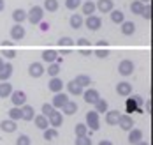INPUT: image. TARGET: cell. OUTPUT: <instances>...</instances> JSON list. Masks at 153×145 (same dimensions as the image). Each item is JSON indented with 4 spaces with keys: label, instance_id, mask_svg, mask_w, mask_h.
<instances>
[{
    "label": "cell",
    "instance_id": "35",
    "mask_svg": "<svg viewBox=\"0 0 153 145\" xmlns=\"http://www.w3.org/2000/svg\"><path fill=\"white\" fill-rule=\"evenodd\" d=\"M48 74L53 78V76H58L60 74V71H62V67H60V64L58 62H51V64H48Z\"/></svg>",
    "mask_w": 153,
    "mask_h": 145
},
{
    "label": "cell",
    "instance_id": "1",
    "mask_svg": "<svg viewBox=\"0 0 153 145\" xmlns=\"http://www.w3.org/2000/svg\"><path fill=\"white\" fill-rule=\"evenodd\" d=\"M27 20L30 21L32 25H39L44 20V9L41 5H33L30 11L27 13Z\"/></svg>",
    "mask_w": 153,
    "mask_h": 145
},
{
    "label": "cell",
    "instance_id": "46",
    "mask_svg": "<svg viewBox=\"0 0 153 145\" xmlns=\"http://www.w3.org/2000/svg\"><path fill=\"white\" fill-rule=\"evenodd\" d=\"M74 46H77V48H90V41L86 37H79L77 41H74Z\"/></svg>",
    "mask_w": 153,
    "mask_h": 145
},
{
    "label": "cell",
    "instance_id": "20",
    "mask_svg": "<svg viewBox=\"0 0 153 145\" xmlns=\"http://www.w3.org/2000/svg\"><path fill=\"white\" fill-rule=\"evenodd\" d=\"M143 140V131L137 128H132L130 131H128V143L130 145H136L137 142H141Z\"/></svg>",
    "mask_w": 153,
    "mask_h": 145
},
{
    "label": "cell",
    "instance_id": "40",
    "mask_svg": "<svg viewBox=\"0 0 153 145\" xmlns=\"http://www.w3.org/2000/svg\"><path fill=\"white\" fill-rule=\"evenodd\" d=\"M95 55H97L99 59H107V57H109V46H97Z\"/></svg>",
    "mask_w": 153,
    "mask_h": 145
},
{
    "label": "cell",
    "instance_id": "39",
    "mask_svg": "<svg viewBox=\"0 0 153 145\" xmlns=\"http://www.w3.org/2000/svg\"><path fill=\"white\" fill-rule=\"evenodd\" d=\"M81 4H83V0H65V7H67L69 11H76V9H79Z\"/></svg>",
    "mask_w": 153,
    "mask_h": 145
},
{
    "label": "cell",
    "instance_id": "22",
    "mask_svg": "<svg viewBox=\"0 0 153 145\" xmlns=\"http://www.w3.org/2000/svg\"><path fill=\"white\" fill-rule=\"evenodd\" d=\"M56 59H58V51L56 50H44L42 51V62L51 64V62H56Z\"/></svg>",
    "mask_w": 153,
    "mask_h": 145
},
{
    "label": "cell",
    "instance_id": "6",
    "mask_svg": "<svg viewBox=\"0 0 153 145\" xmlns=\"http://www.w3.org/2000/svg\"><path fill=\"white\" fill-rule=\"evenodd\" d=\"M44 73H46V67H44L42 62H32L28 65V74H30L32 78H41Z\"/></svg>",
    "mask_w": 153,
    "mask_h": 145
},
{
    "label": "cell",
    "instance_id": "29",
    "mask_svg": "<svg viewBox=\"0 0 153 145\" xmlns=\"http://www.w3.org/2000/svg\"><path fill=\"white\" fill-rule=\"evenodd\" d=\"M109 14H111V21H113V23H116V25H120V23L125 21V14H123L120 9H113Z\"/></svg>",
    "mask_w": 153,
    "mask_h": 145
},
{
    "label": "cell",
    "instance_id": "33",
    "mask_svg": "<svg viewBox=\"0 0 153 145\" xmlns=\"http://www.w3.org/2000/svg\"><path fill=\"white\" fill-rule=\"evenodd\" d=\"M42 9L48 11V13H56L58 11V0H44Z\"/></svg>",
    "mask_w": 153,
    "mask_h": 145
},
{
    "label": "cell",
    "instance_id": "43",
    "mask_svg": "<svg viewBox=\"0 0 153 145\" xmlns=\"http://www.w3.org/2000/svg\"><path fill=\"white\" fill-rule=\"evenodd\" d=\"M0 55H2V57H5V59H14V57H16V50L5 46V48L2 50V53H0Z\"/></svg>",
    "mask_w": 153,
    "mask_h": 145
},
{
    "label": "cell",
    "instance_id": "45",
    "mask_svg": "<svg viewBox=\"0 0 153 145\" xmlns=\"http://www.w3.org/2000/svg\"><path fill=\"white\" fill-rule=\"evenodd\" d=\"M16 145H32V140L28 134H19L18 140H16Z\"/></svg>",
    "mask_w": 153,
    "mask_h": 145
},
{
    "label": "cell",
    "instance_id": "51",
    "mask_svg": "<svg viewBox=\"0 0 153 145\" xmlns=\"http://www.w3.org/2000/svg\"><path fill=\"white\" fill-rule=\"evenodd\" d=\"M146 113H152V103L146 101Z\"/></svg>",
    "mask_w": 153,
    "mask_h": 145
},
{
    "label": "cell",
    "instance_id": "4",
    "mask_svg": "<svg viewBox=\"0 0 153 145\" xmlns=\"http://www.w3.org/2000/svg\"><path fill=\"white\" fill-rule=\"evenodd\" d=\"M86 128L90 131H99L100 129V120H99V113L92 110L86 113Z\"/></svg>",
    "mask_w": 153,
    "mask_h": 145
},
{
    "label": "cell",
    "instance_id": "13",
    "mask_svg": "<svg viewBox=\"0 0 153 145\" xmlns=\"http://www.w3.org/2000/svg\"><path fill=\"white\" fill-rule=\"evenodd\" d=\"M95 9L100 11L102 14H107V13H111V11L114 9V2H113V0H99V2L95 4Z\"/></svg>",
    "mask_w": 153,
    "mask_h": 145
},
{
    "label": "cell",
    "instance_id": "8",
    "mask_svg": "<svg viewBox=\"0 0 153 145\" xmlns=\"http://www.w3.org/2000/svg\"><path fill=\"white\" fill-rule=\"evenodd\" d=\"M48 122H49V128H60L62 124H63V113L60 110H55L48 117Z\"/></svg>",
    "mask_w": 153,
    "mask_h": 145
},
{
    "label": "cell",
    "instance_id": "24",
    "mask_svg": "<svg viewBox=\"0 0 153 145\" xmlns=\"http://www.w3.org/2000/svg\"><path fill=\"white\" fill-rule=\"evenodd\" d=\"M16 128H18L16 120H11V119H7V120H2V122H0V129H2L4 133H14Z\"/></svg>",
    "mask_w": 153,
    "mask_h": 145
},
{
    "label": "cell",
    "instance_id": "7",
    "mask_svg": "<svg viewBox=\"0 0 153 145\" xmlns=\"http://www.w3.org/2000/svg\"><path fill=\"white\" fill-rule=\"evenodd\" d=\"M116 126L120 129H123V131H130V129L134 128V119H132L130 115H127V113H122Z\"/></svg>",
    "mask_w": 153,
    "mask_h": 145
},
{
    "label": "cell",
    "instance_id": "5",
    "mask_svg": "<svg viewBox=\"0 0 153 145\" xmlns=\"http://www.w3.org/2000/svg\"><path fill=\"white\" fill-rule=\"evenodd\" d=\"M134 69H136V65H134L132 60H128V59H123L122 62L118 64V73L122 76H130L134 73Z\"/></svg>",
    "mask_w": 153,
    "mask_h": 145
},
{
    "label": "cell",
    "instance_id": "27",
    "mask_svg": "<svg viewBox=\"0 0 153 145\" xmlns=\"http://www.w3.org/2000/svg\"><path fill=\"white\" fill-rule=\"evenodd\" d=\"M33 124H35L39 129H42V131H44L46 128H49L48 117H46V115H42V113H39V115H35V117H33Z\"/></svg>",
    "mask_w": 153,
    "mask_h": 145
},
{
    "label": "cell",
    "instance_id": "55",
    "mask_svg": "<svg viewBox=\"0 0 153 145\" xmlns=\"http://www.w3.org/2000/svg\"><path fill=\"white\" fill-rule=\"evenodd\" d=\"M4 64H5V60H4V59H2V55H0V69L4 67Z\"/></svg>",
    "mask_w": 153,
    "mask_h": 145
},
{
    "label": "cell",
    "instance_id": "38",
    "mask_svg": "<svg viewBox=\"0 0 153 145\" xmlns=\"http://www.w3.org/2000/svg\"><path fill=\"white\" fill-rule=\"evenodd\" d=\"M143 9H144V4H143L141 0H134V2L130 4V11H132V14H139V16H141Z\"/></svg>",
    "mask_w": 153,
    "mask_h": 145
},
{
    "label": "cell",
    "instance_id": "57",
    "mask_svg": "<svg viewBox=\"0 0 153 145\" xmlns=\"http://www.w3.org/2000/svg\"><path fill=\"white\" fill-rule=\"evenodd\" d=\"M141 2H143V4H150L152 0H141Z\"/></svg>",
    "mask_w": 153,
    "mask_h": 145
},
{
    "label": "cell",
    "instance_id": "14",
    "mask_svg": "<svg viewBox=\"0 0 153 145\" xmlns=\"http://www.w3.org/2000/svg\"><path fill=\"white\" fill-rule=\"evenodd\" d=\"M116 94L122 97H128L132 94V83H128V81H120L118 85H116Z\"/></svg>",
    "mask_w": 153,
    "mask_h": 145
},
{
    "label": "cell",
    "instance_id": "3",
    "mask_svg": "<svg viewBox=\"0 0 153 145\" xmlns=\"http://www.w3.org/2000/svg\"><path fill=\"white\" fill-rule=\"evenodd\" d=\"M141 104H143V97H141V96H132L130 99H127V103H125L127 113L143 112V110H141Z\"/></svg>",
    "mask_w": 153,
    "mask_h": 145
},
{
    "label": "cell",
    "instance_id": "49",
    "mask_svg": "<svg viewBox=\"0 0 153 145\" xmlns=\"http://www.w3.org/2000/svg\"><path fill=\"white\" fill-rule=\"evenodd\" d=\"M81 53H83V55H86V57H90L92 50H90V48H81Z\"/></svg>",
    "mask_w": 153,
    "mask_h": 145
},
{
    "label": "cell",
    "instance_id": "19",
    "mask_svg": "<svg viewBox=\"0 0 153 145\" xmlns=\"http://www.w3.org/2000/svg\"><path fill=\"white\" fill-rule=\"evenodd\" d=\"M13 64L11 62H5L4 64V67L0 69V81H9V78L13 76Z\"/></svg>",
    "mask_w": 153,
    "mask_h": 145
},
{
    "label": "cell",
    "instance_id": "31",
    "mask_svg": "<svg viewBox=\"0 0 153 145\" xmlns=\"http://www.w3.org/2000/svg\"><path fill=\"white\" fill-rule=\"evenodd\" d=\"M42 136H44L46 142H51V140L58 138V129L56 128H46L44 129V133H42Z\"/></svg>",
    "mask_w": 153,
    "mask_h": 145
},
{
    "label": "cell",
    "instance_id": "56",
    "mask_svg": "<svg viewBox=\"0 0 153 145\" xmlns=\"http://www.w3.org/2000/svg\"><path fill=\"white\" fill-rule=\"evenodd\" d=\"M136 145H150V143H148V142H144V140H141V142H137Z\"/></svg>",
    "mask_w": 153,
    "mask_h": 145
},
{
    "label": "cell",
    "instance_id": "16",
    "mask_svg": "<svg viewBox=\"0 0 153 145\" xmlns=\"http://www.w3.org/2000/svg\"><path fill=\"white\" fill-rule=\"evenodd\" d=\"M33 117H35V110H33V106H30V104H23L21 106V120H27V122H30V120H33Z\"/></svg>",
    "mask_w": 153,
    "mask_h": 145
},
{
    "label": "cell",
    "instance_id": "41",
    "mask_svg": "<svg viewBox=\"0 0 153 145\" xmlns=\"http://www.w3.org/2000/svg\"><path fill=\"white\" fill-rule=\"evenodd\" d=\"M74 133H76V136H85V134H88V128H86V124H76V128H74Z\"/></svg>",
    "mask_w": 153,
    "mask_h": 145
},
{
    "label": "cell",
    "instance_id": "10",
    "mask_svg": "<svg viewBox=\"0 0 153 145\" xmlns=\"http://www.w3.org/2000/svg\"><path fill=\"white\" fill-rule=\"evenodd\" d=\"M83 99L88 103V104H95L97 101H99V97H100V94H99V90L97 89H86V90H83Z\"/></svg>",
    "mask_w": 153,
    "mask_h": 145
},
{
    "label": "cell",
    "instance_id": "47",
    "mask_svg": "<svg viewBox=\"0 0 153 145\" xmlns=\"http://www.w3.org/2000/svg\"><path fill=\"white\" fill-rule=\"evenodd\" d=\"M53 112H55V108H53V104H51V103H44V104H42V115L49 117Z\"/></svg>",
    "mask_w": 153,
    "mask_h": 145
},
{
    "label": "cell",
    "instance_id": "18",
    "mask_svg": "<svg viewBox=\"0 0 153 145\" xmlns=\"http://www.w3.org/2000/svg\"><path fill=\"white\" fill-rule=\"evenodd\" d=\"M120 115H122V113L118 112V110H107L106 112V124L107 126H116Z\"/></svg>",
    "mask_w": 153,
    "mask_h": 145
},
{
    "label": "cell",
    "instance_id": "32",
    "mask_svg": "<svg viewBox=\"0 0 153 145\" xmlns=\"http://www.w3.org/2000/svg\"><path fill=\"white\" fill-rule=\"evenodd\" d=\"M107 110H109V103H107L106 99L99 97V101L95 103V112L97 113H106Z\"/></svg>",
    "mask_w": 153,
    "mask_h": 145
},
{
    "label": "cell",
    "instance_id": "54",
    "mask_svg": "<svg viewBox=\"0 0 153 145\" xmlns=\"http://www.w3.org/2000/svg\"><path fill=\"white\" fill-rule=\"evenodd\" d=\"M5 9V0H0V13Z\"/></svg>",
    "mask_w": 153,
    "mask_h": 145
},
{
    "label": "cell",
    "instance_id": "37",
    "mask_svg": "<svg viewBox=\"0 0 153 145\" xmlns=\"http://www.w3.org/2000/svg\"><path fill=\"white\" fill-rule=\"evenodd\" d=\"M7 115H9V119L11 120H21V106H13L9 112H7Z\"/></svg>",
    "mask_w": 153,
    "mask_h": 145
},
{
    "label": "cell",
    "instance_id": "50",
    "mask_svg": "<svg viewBox=\"0 0 153 145\" xmlns=\"http://www.w3.org/2000/svg\"><path fill=\"white\" fill-rule=\"evenodd\" d=\"M97 46H109V43H107V41H104V39H100V41L97 43Z\"/></svg>",
    "mask_w": 153,
    "mask_h": 145
},
{
    "label": "cell",
    "instance_id": "52",
    "mask_svg": "<svg viewBox=\"0 0 153 145\" xmlns=\"http://www.w3.org/2000/svg\"><path fill=\"white\" fill-rule=\"evenodd\" d=\"M99 145H113V142H109V140H100Z\"/></svg>",
    "mask_w": 153,
    "mask_h": 145
},
{
    "label": "cell",
    "instance_id": "11",
    "mask_svg": "<svg viewBox=\"0 0 153 145\" xmlns=\"http://www.w3.org/2000/svg\"><path fill=\"white\" fill-rule=\"evenodd\" d=\"M11 101H13V106H23L27 103V94L23 90H13L11 92Z\"/></svg>",
    "mask_w": 153,
    "mask_h": 145
},
{
    "label": "cell",
    "instance_id": "26",
    "mask_svg": "<svg viewBox=\"0 0 153 145\" xmlns=\"http://www.w3.org/2000/svg\"><path fill=\"white\" fill-rule=\"evenodd\" d=\"M83 21H85L83 14H72V16H71V20H69V25H71V29L79 30V29L83 27Z\"/></svg>",
    "mask_w": 153,
    "mask_h": 145
},
{
    "label": "cell",
    "instance_id": "30",
    "mask_svg": "<svg viewBox=\"0 0 153 145\" xmlns=\"http://www.w3.org/2000/svg\"><path fill=\"white\" fill-rule=\"evenodd\" d=\"M74 81H76L79 87H83V89H85V87H90V85H92V78H90L88 74H77L76 78H74Z\"/></svg>",
    "mask_w": 153,
    "mask_h": 145
},
{
    "label": "cell",
    "instance_id": "21",
    "mask_svg": "<svg viewBox=\"0 0 153 145\" xmlns=\"http://www.w3.org/2000/svg\"><path fill=\"white\" fill-rule=\"evenodd\" d=\"M76 112H77V103L72 101V99H69V101L62 106V113H63V115H74Z\"/></svg>",
    "mask_w": 153,
    "mask_h": 145
},
{
    "label": "cell",
    "instance_id": "25",
    "mask_svg": "<svg viewBox=\"0 0 153 145\" xmlns=\"http://www.w3.org/2000/svg\"><path fill=\"white\" fill-rule=\"evenodd\" d=\"M65 87H67L69 94H72V96H81V94H83V90H85V89H83V87H79L74 80H71L69 83H65Z\"/></svg>",
    "mask_w": 153,
    "mask_h": 145
},
{
    "label": "cell",
    "instance_id": "17",
    "mask_svg": "<svg viewBox=\"0 0 153 145\" xmlns=\"http://www.w3.org/2000/svg\"><path fill=\"white\" fill-rule=\"evenodd\" d=\"M95 2L93 0H83V4H81V13L85 14V16H90V14H95Z\"/></svg>",
    "mask_w": 153,
    "mask_h": 145
},
{
    "label": "cell",
    "instance_id": "15",
    "mask_svg": "<svg viewBox=\"0 0 153 145\" xmlns=\"http://www.w3.org/2000/svg\"><path fill=\"white\" fill-rule=\"evenodd\" d=\"M65 87V83L62 81V78H58V76H53L51 80H49V83H48V89L53 92V94H56V92H62V89Z\"/></svg>",
    "mask_w": 153,
    "mask_h": 145
},
{
    "label": "cell",
    "instance_id": "36",
    "mask_svg": "<svg viewBox=\"0 0 153 145\" xmlns=\"http://www.w3.org/2000/svg\"><path fill=\"white\" fill-rule=\"evenodd\" d=\"M13 20H14L16 23H23V21L27 20V11H23V9H14V11H13Z\"/></svg>",
    "mask_w": 153,
    "mask_h": 145
},
{
    "label": "cell",
    "instance_id": "28",
    "mask_svg": "<svg viewBox=\"0 0 153 145\" xmlns=\"http://www.w3.org/2000/svg\"><path fill=\"white\" fill-rule=\"evenodd\" d=\"M122 25V34L123 35H132V34L136 32V23L134 21H123L120 23Z\"/></svg>",
    "mask_w": 153,
    "mask_h": 145
},
{
    "label": "cell",
    "instance_id": "12",
    "mask_svg": "<svg viewBox=\"0 0 153 145\" xmlns=\"http://www.w3.org/2000/svg\"><path fill=\"white\" fill-rule=\"evenodd\" d=\"M67 101H69V96H67L65 92H56L55 97L51 99V104H53L55 110H62V106H63Z\"/></svg>",
    "mask_w": 153,
    "mask_h": 145
},
{
    "label": "cell",
    "instance_id": "34",
    "mask_svg": "<svg viewBox=\"0 0 153 145\" xmlns=\"http://www.w3.org/2000/svg\"><path fill=\"white\" fill-rule=\"evenodd\" d=\"M58 46L60 48H74V39L72 37H69V35H63V37H60L58 39Z\"/></svg>",
    "mask_w": 153,
    "mask_h": 145
},
{
    "label": "cell",
    "instance_id": "9",
    "mask_svg": "<svg viewBox=\"0 0 153 145\" xmlns=\"http://www.w3.org/2000/svg\"><path fill=\"white\" fill-rule=\"evenodd\" d=\"M25 35H27L25 27H23L21 23H14L13 29H11V39H13V41H21Z\"/></svg>",
    "mask_w": 153,
    "mask_h": 145
},
{
    "label": "cell",
    "instance_id": "53",
    "mask_svg": "<svg viewBox=\"0 0 153 145\" xmlns=\"http://www.w3.org/2000/svg\"><path fill=\"white\" fill-rule=\"evenodd\" d=\"M62 50V55H69L71 53V48H60Z\"/></svg>",
    "mask_w": 153,
    "mask_h": 145
},
{
    "label": "cell",
    "instance_id": "48",
    "mask_svg": "<svg viewBox=\"0 0 153 145\" xmlns=\"http://www.w3.org/2000/svg\"><path fill=\"white\" fill-rule=\"evenodd\" d=\"M39 25H41V30H42V32H48V29H49V25H48V23H44V21H41Z\"/></svg>",
    "mask_w": 153,
    "mask_h": 145
},
{
    "label": "cell",
    "instance_id": "44",
    "mask_svg": "<svg viewBox=\"0 0 153 145\" xmlns=\"http://www.w3.org/2000/svg\"><path fill=\"white\" fill-rule=\"evenodd\" d=\"M141 16L144 18L146 21H150V20H152V4H144V9H143Z\"/></svg>",
    "mask_w": 153,
    "mask_h": 145
},
{
    "label": "cell",
    "instance_id": "42",
    "mask_svg": "<svg viewBox=\"0 0 153 145\" xmlns=\"http://www.w3.org/2000/svg\"><path fill=\"white\" fill-rule=\"evenodd\" d=\"M76 145H93V142L88 134H85V136H76Z\"/></svg>",
    "mask_w": 153,
    "mask_h": 145
},
{
    "label": "cell",
    "instance_id": "23",
    "mask_svg": "<svg viewBox=\"0 0 153 145\" xmlns=\"http://www.w3.org/2000/svg\"><path fill=\"white\" fill-rule=\"evenodd\" d=\"M13 90L14 89H13V85L9 81H0V99H7Z\"/></svg>",
    "mask_w": 153,
    "mask_h": 145
},
{
    "label": "cell",
    "instance_id": "2",
    "mask_svg": "<svg viewBox=\"0 0 153 145\" xmlns=\"http://www.w3.org/2000/svg\"><path fill=\"white\" fill-rule=\"evenodd\" d=\"M83 27H86L88 30H99V29H102V18L97 16V14H90V16H86V20L83 21Z\"/></svg>",
    "mask_w": 153,
    "mask_h": 145
}]
</instances>
